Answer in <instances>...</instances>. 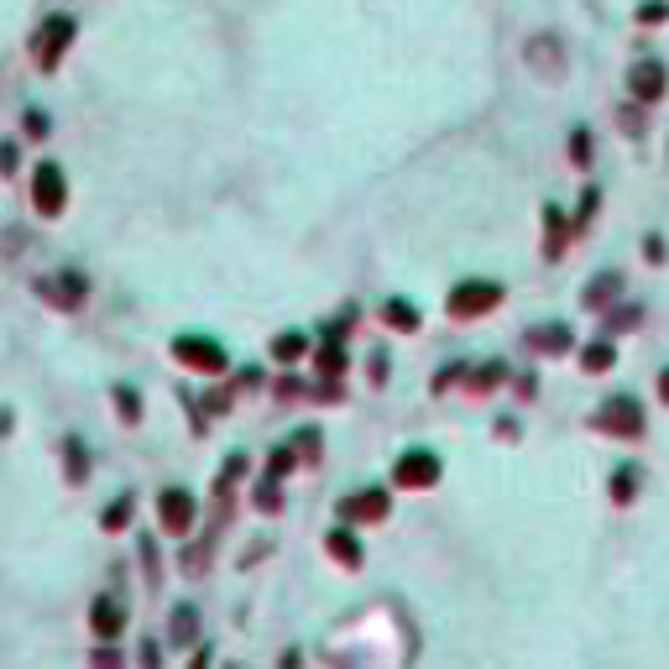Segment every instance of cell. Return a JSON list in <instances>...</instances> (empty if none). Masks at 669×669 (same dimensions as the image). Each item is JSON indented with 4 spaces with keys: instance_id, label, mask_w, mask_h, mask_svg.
Wrapping results in <instances>:
<instances>
[{
    "instance_id": "5",
    "label": "cell",
    "mask_w": 669,
    "mask_h": 669,
    "mask_svg": "<svg viewBox=\"0 0 669 669\" xmlns=\"http://www.w3.org/2000/svg\"><path fill=\"white\" fill-rule=\"evenodd\" d=\"M31 199H37V210L42 214H58L63 210V173L53 162H42L37 168V178H31Z\"/></svg>"
},
{
    "instance_id": "31",
    "label": "cell",
    "mask_w": 669,
    "mask_h": 669,
    "mask_svg": "<svg viewBox=\"0 0 669 669\" xmlns=\"http://www.w3.org/2000/svg\"><path fill=\"white\" fill-rule=\"evenodd\" d=\"M591 210H596V188H586V199H580V225L591 220Z\"/></svg>"
},
{
    "instance_id": "29",
    "label": "cell",
    "mask_w": 669,
    "mask_h": 669,
    "mask_svg": "<svg viewBox=\"0 0 669 669\" xmlns=\"http://www.w3.org/2000/svg\"><path fill=\"white\" fill-rule=\"evenodd\" d=\"M643 256H648V262H665V241H659V236H648V241H643Z\"/></svg>"
},
{
    "instance_id": "26",
    "label": "cell",
    "mask_w": 669,
    "mask_h": 669,
    "mask_svg": "<svg viewBox=\"0 0 669 669\" xmlns=\"http://www.w3.org/2000/svg\"><path fill=\"white\" fill-rule=\"evenodd\" d=\"M617 121H622V131H628V136H639V131H643V110H639V105H628Z\"/></svg>"
},
{
    "instance_id": "27",
    "label": "cell",
    "mask_w": 669,
    "mask_h": 669,
    "mask_svg": "<svg viewBox=\"0 0 669 669\" xmlns=\"http://www.w3.org/2000/svg\"><path fill=\"white\" fill-rule=\"evenodd\" d=\"M319 366H325V377H334V371H340V366H345V351H340V345H330V351H325V356H319Z\"/></svg>"
},
{
    "instance_id": "20",
    "label": "cell",
    "mask_w": 669,
    "mask_h": 669,
    "mask_svg": "<svg viewBox=\"0 0 669 669\" xmlns=\"http://www.w3.org/2000/svg\"><path fill=\"white\" fill-rule=\"evenodd\" d=\"M502 377H508V366H502V361H487L482 371H476V382H471V387H476V393H487V387H497Z\"/></svg>"
},
{
    "instance_id": "32",
    "label": "cell",
    "mask_w": 669,
    "mask_h": 669,
    "mask_svg": "<svg viewBox=\"0 0 669 669\" xmlns=\"http://www.w3.org/2000/svg\"><path fill=\"white\" fill-rule=\"evenodd\" d=\"M659 403H665V408H669V366H665V371H659Z\"/></svg>"
},
{
    "instance_id": "25",
    "label": "cell",
    "mask_w": 669,
    "mask_h": 669,
    "mask_svg": "<svg viewBox=\"0 0 669 669\" xmlns=\"http://www.w3.org/2000/svg\"><path fill=\"white\" fill-rule=\"evenodd\" d=\"M173 622H178V628H173V639H178V643L194 639V612H188V607H178V617H173Z\"/></svg>"
},
{
    "instance_id": "11",
    "label": "cell",
    "mask_w": 669,
    "mask_h": 669,
    "mask_svg": "<svg viewBox=\"0 0 669 669\" xmlns=\"http://www.w3.org/2000/svg\"><path fill=\"white\" fill-rule=\"evenodd\" d=\"M617 288H622V277H617V273L591 277V288H586V308H596V314H602L607 304H617Z\"/></svg>"
},
{
    "instance_id": "4",
    "label": "cell",
    "mask_w": 669,
    "mask_h": 669,
    "mask_svg": "<svg viewBox=\"0 0 669 669\" xmlns=\"http://www.w3.org/2000/svg\"><path fill=\"white\" fill-rule=\"evenodd\" d=\"M439 482V460L429 450H408L397 460V487H434Z\"/></svg>"
},
{
    "instance_id": "23",
    "label": "cell",
    "mask_w": 669,
    "mask_h": 669,
    "mask_svg": "<svg viewBox=\"0 0 669 669\" xmlns=\"http://www.w3.org/2000/svg\"><path fill=\"white\" fill-rule=\"evenodd\" d=\"M570 157H576L580 168L591 162V136H586V131H576V136H570Z\"/></svg>"
},
{
    "instance_id": "19",
    "label": "cell",
    "mask_w": 669,
    "mask_h": 669,
    "mask_svg": "<svg viewBox=\"0 0 669 669\" xmlns=\"http://www.w3.org/2000/svg\"><path fill=\"white\" fill-rule=\"evenodd\" d=\"M273 351H277V361H299V356L308 351V340H304V334H282Z\"/></svg>"
},
{
    "instance_id": "15",
    "label": "cell",
    "mask_w": 669,
    "mask_h": 669,
    "mask_svg": "<svg viewBox=\"0 0 669 669\" xmlns=\"http://www.w3.org/2000/svg\"><path fill=\"white\" fill-rule=\"evenodd\" d=\"M549 42H554V37H539V42L528 48V58H534V63H539V68L549 74V79H554V74H565V63L554 58V48H549Z\"/></svg>"
},
{
    "instance_id": "24",
    "label": "cell",
    "mask_w": 669,
    "mask_h": 669,
    "mask_svg": "<svg viewBox=\"0 0 669 669\" xmlns=\"http://www.w3.org/2000/svg\"><path fill=\"white\" fill-rule=\"evenodd\" d=\"M121 523H131V497H121V502L105 513V528H121Z\"/></svg>"
},
{
    "instance_id": "16",
    "label": "cell",
    "mask_w": 669,
    "mask_h": 669,
    "mask_svg": "<svg viewBox=\"0 0 669 669\" xmlns=\"http://www.w3.org/2000/svg\"><path fill=\"white\" fill-rule=\"evenodd\" d=\"M382 319L387 325H397V330H419V308H408V304H382Z\"/></svg>"
},
{
    "instance_id": "7",
    "label": "cell",
    "mask_w": 669,
    "mask_h": 669,
    "mask_svg": "<svg viewBox=\"0 0 669 669\" xmlns=\"http://www.w3.org/2000/svg\"><path fill=\"white\" fill-rule=\"evenodd\" d=\"M576 345V330L570 325H539V330H528V351H544V356H565Z\"/></svg>"
},
{
    "instance_id": "3",
    "label": "cell",
    "mask_w": 669,
    "mask_h": 669,
    "mask_svg": "<svg viewBox=\"0 0 669 669\" xmlns=\"http://www.w3.org/2000/svg\"><path fill=\"white\" fill-rule=\"evenodd\" d=\"M665 63L648 58V63H633V74H628V84H633V100L639 105H654V100H665Z\"/></svg>"
},
{
    "instance_id": "22",
    "label": "cell",
    "mask_w": 669,
    "mask_h": 669,
    "mask_svg": "<svg viewBox=\"0 0 669 669\" xmlns=\"http://www.w3.org/2000/svg\"><path fill=\"white\" fill-rule=\"evenodd\" d=\"M84 471H90V460H84V450H79V439H68V476L79 482Z\"/></svg>"
},
{
    "instance_id": "28",
    "label": "cell",
    "mask_w": 669,
    "mask_h": 669,
    "mask_svg": "<svg viewBox=\"0 0 669 669\" xmlns=\"http://www.w3.org/2000/svg\"><path fill=\"white\" fill-rule=\"evenodd\" d=\"M639 22H643V27H659V22H669V5H643Z\"/></svg>"
},
{
    "instance_id": "2",
    "label": "cell",
    "mask_w": 669,
    "mask_h": 669,
    "mask_svg": "<svg viewBox=\"0 0 669 669\" xmlns=\"http://www.w3.org/2000/svg\"><path fill=\"white\" fill-rule=\"evenodd\" d=\"M502 304V288L497 282H460L456 293H450V314L456 319H476V314H487V308Z\"/></svg>"
},
{
    "instance_id": "17",
    "label": "cell",
    "mask_w": 669,
    "mask_h": 669,
    "mask_svg": "<svg viewBox=\"0 0 669 669\" xmlns=\"http://www.w3.org/2000/svg\"><path fill=\"white\" fill-rule=\"evenodd\" d=\"M633 487H639V465H622L612 476V502H633Z\"/></svg>"
},
{
    "instance_id": "1",
    "label": "cell",
    "mask_w": 669,
    "mask_h": 669,
    "mask_svg": "<svg viewBox=\"0 0 669 669\" xmlns=\"http://www.w3.org/2000/svg\"><path fill=\"white\" fill-rule=\"evenodd\" d=\"M596 429H607V434H617V439H643V403L639 397H607L602 408H596Z\"/></svg>"
},
{
    "instance_id": "10",
    "label": "cell",
    "mask_w": 669,
    "mask_h": 669,
    "mask_svg": "<svg viewBox=\"0 0 669 669\" xmlns=\"http://www.w3.org/2000/svg\"><path fill=\"white\" fill-rule=\"evenodd\" d=\"M544 230H549L544 256H549V262H560V256H565V241H570V225H565V214L554 210V204L544 210Z\"/></svg>"
},
{
    "instance_id": "8",
    "label": "cell",
    "mask_w": 669,
    "mask_h": 669,
    "mask_svg": "<svg viewBox=\"0 0 669 669\" xmlns=\"http://www.w3.org/2000/svg\"><path fill=\"white\" fill-rule=\"evenodd\" d=\"M68 37H74V22H68V16H53V22H48V31L37 37V63H42V68H53Z\"/></svg>"
},
{
    "instance_id": "14",
    "label": "cell",
    "mask_w": 669,
    "mask_h": 669,
    "mask_svg": "<svg viewBox=\"0 0 669 669\" xmlns=\"http://www.w3.org/2000/svg\"><path fill=\"white\" fill-rule=\"evenodd\" d=\"M612 361H617L612 340H596V345H586V351H580V366H586V371H612Z\"/></svg>"
},
{
    "instance_id": "12",
    "label": "cell",
    "mask_w": 669,
    "mask_h": 669,
    "mask_svg": "<svg viewBox=\"0 0 669 669\" xmlns=\"http://www.w3.org/2000/svg\"><path fill=\"white\" fill-rule=\"evenodd\" d=\"M345 517H387V491H356L345 502Z\"/></svg>"
},
{
    "instance_id": "13",
    "label": "cell",
    "mask_w": 669,
    "mask_h": 669,
    "mask_svg": "<svg viewBox=\"0 0 669 669\" xmlns=\"http://www.w3.org/2000/svg\"><path fill=\"white\" fill-rule=\"evenodd\" d=\"M121 607H116V602H105V596H100V602H94V633H105V639H116V633H121Z\"/></svg>"
},
{
    "instance_id": "6",
    "label": "cell",
    "mask_w": 669,
    "mask_h": 669,
    "mask_svg": "<svg viewBox=\"0 0 669 669\" xmlns=\"http://www.w3.org/2000/svg\"><path fill=\"white\" fill-rule=\"evenodd\" d=\"M173 356L188 361V366H199V371H220V366H225V351H220L214 340H188V334L173 340Z\"/></svg>"
},
{
    "instance_id": "18",
    "label": "cell",
    "mask_w": 669,
    "mask_h": 669,
    "mask_svg": "<svg viewBox=\"0 0 669 669\" xmlns=\"http://www.w3.org/2000/svg\"><path fill=\"white\" fill-rule=\"evenodd\" d=\"M330 554H340V565H361V549L351 534H330Z\"/></svg>"
},
{
    "instance_id": "9",
    "label": "cell",
    "mask_w": 669,
    "mask_h": 669,
    "mask_svg": "<svg viewBox=\"0 0 669 669\" xmlns=\"http://www.w3.org/2000/svg\"><path fill=\"white\" fill-rule=\"evenodd\" d=\"M157 513H162V523H168L173 534H183V528L194 523V497H188V491H162V508H157Z\"/></svg>"
},
{
    "instance_id": "30",
    "label": "cell",
    "mask_w": 669,
    "mask_h": 669,
    "mask_svg": "<svg viewBox=\"0 0 669 669\" xmlns=\"http://www.w3.org/2000/svg\"><path fill=\"white\" fill-rule=\"evenodd\" d=\"M27 136H48V116L31 110V116H27Z\"/></svg>"
},
{
    "instance_id": "21",
    "label": "cell",
    "mask_w": 669,
    "mask_h": 669,
    "mask_svg": "<svg viewBox=\"0 0 669 669\" xmlns=\"http://www.w3.org/2000/svg\"><path fill=\"white\" fill-rule=\"evenodd\" d=\"M116 408H121L126 419H136V413H142V397L131 393V387H116Z\"/></svg>"
}]
</instances>
